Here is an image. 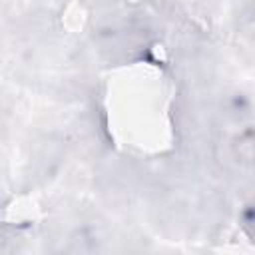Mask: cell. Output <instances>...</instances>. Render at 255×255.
<instances>
[{"mask_svg":"<svg viewBox=\"0 0 255 255\" xmlns=\"http://www.w3.org/2000/svg\"><path fill=\"white\" fill-rule=\"evenodd\" d=\"M235 155L243 163H255V137H241L235 143Z\"/></svg>","mask_w":255,"mask_h":255,"instance_id":"1","label":"cell"}]
</instances>
